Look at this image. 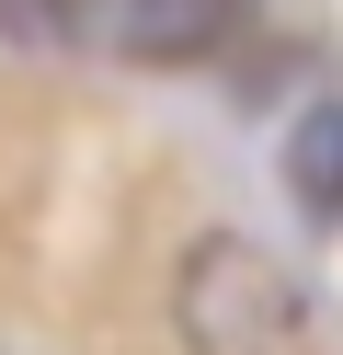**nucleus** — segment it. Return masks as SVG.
I'll use <instances>...</instances> for the list:
<instances>
[{
    "label": "nucleus",
    "mask_w": 343,
    "mask_h": 355,
    "mask_svg": "<svg viewBox=\"0 0 343 355\" xmlns=\"http://www.w3.org/2000/svg\"><path fill=\"white\" fill-rule=\"evenodd\" d=\"M286 195L309 218H343V103H309L286 138Z\"/></svg>",
    "instance_id": "nucleus-3"
},
{
    "label": "nucleus",
    "mask_w": 343,
    "mask_h": 355,
    "mask_svg": "<svg viewBox=\"0 0 343 355\" xmlns=\"http://www.w3.org/2000/svg\"><path fill=\"white\" fill-rule=\"evenodd\" d=\"M240 35V0H114V46L126 58H206Z\"/></svg>",
    "instance_id": "nucleus-2"
},
{
    "label": "nucleus",
    "mask_w": 343,
    "mask_h": 355,
    "mask_svg": "<svg viewBox=\"0 0 343 355\" xmlns=\"http://www.w3.org/2000/svg\"><path fill=\"white\" fill-rule=\"evenodd\" d=\"M0 35H23V46H58V35H69V0H0Z\"/></svg>",
    "instance_id": "nucleus-4"
},
{
    "label": "nucleus",
    "mask_w": 343,
    "mask_h": 355,
    "mask_svg": "<svg viewBox=\"0 0 343 355\" xmlns=\"http://www.w3.org/2000/svg\"><path fill=\"white\" fill-rule=\"evenodd\" d=\"M172 344L183 355H320V286L274 241L206 230L172 263Z\"/></svg>",
    "instance_id": "nucleus-1"
}]
</instances>
